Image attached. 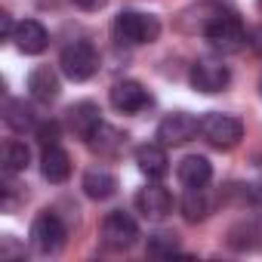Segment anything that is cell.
<instances>
[{"label":"cell","mask_w":262,"mask_h":262,"mask_svg":"<svg viewBox=\"0 0 262 262\" xmlns=\"http://www.w3.org/2000/svg\"><path fill=\"white\" fill-rule=\"evenodd\" d=\"M161 34V22L151 13H136L126 10L114 19V40L123 47H142V43H155Z\"/></svg>","instance_id":"obj_1"},{"label":"cell","mask_w":262,"mask_h":262,"mask_svg":"<svg viewBox=\"0 0 262 262\" xmlns=\"http://www.w3.org/2000/svg\"><path fill=\"white\" fill-rule=\"evenodd\" d=\"M204 34H207L210 47H213L216 53H222V56L241 53V50L250 43V37H247V31H244V22H241L231 10H219V13L213 16V22L207 25Z\"/></svg>","instance_id":"obj_2"},{"label":"cell","mask_w":262,"mask_h":262,"mask_svg":"<svg viewBox=\"0 0 262 262\" xmlns=\"http://www.w3.org/2000/svg\"><path fill=\"white\" fill-rule=\"evenodd\" d=\"M59 68H62V74H65L68 80L83 83V80H90V77L99 71V50H96L90 40H74V43H68V47L62 50Z\"/></svg>","instance_id":"obj_3"},{"label":"cell","mask_w":262,"mask_h":262,"mask_svg":"<svg viewBox=\"0 0 262 262\" xmlns=\"http://www.w3.org/2000/svg\"><path fill=\"white\" fill-rule=\"evenodd\" d=\"M201 136L213 145V148H234L241 139H244V123L231 114H222V111H210L201 117Z\"/></svg>","instance_id":"obj_4"},{"label":"cell","mask_w":262,"mask_h":262,"mask_svg":"<svg viewBox=\"0 0 262 262\" xmlns=\"http://www.w3.org/2000/svg\"><path fill=\"white\" fill-rule=\"evenodd\" d=\"M188 80L198 93L204 96H213V93H222L228 83H231V68L222 62V59H213V56H201L194 59L191 71H188Z\"/></svg>","instance_id":"obj_5"},{"label":"cell","mask_w":262,"mask_h":262,"mask_svg":"<svg viewBox=\"0 0 262 262\" xmlns=\"http://www.w3.org/2000/svg\"><path fill=\"white\" fill-rule=\"evenodd\" d=\"M65 237H68L65 222H62L56 213H50V210H43V213L31 222V247H34L37 253H43V256L59 253V250L65 247Z\"/></svg>","instance_id":"obj_6"},{"label":"cell","mask_w":262,"mask_h":262,"mask_svg":"<svg viewBox=\"0 0 262 262\" xmlns=\"http://www.w3.org/2000/svg\"><path fill=\"white\" fill-rule=\"evenodd\" d=\"M136 241H139V225H136V219L129 213L114 210V213L105 216V222H102V244L108 250H129Z\"/></svg>","instance_id":"obj_7"},{"label":"cell","mask_w":262,"mask_h":262,"mask_svg":"<svg viewBox=\"0 0 262 262\" xmlns=\"http://www.w3.org/2000/svg\"><path fill=\"white\" fill-rule=\"evenodd\" d=\"M201 133V120L188 111H173L158 123V142L161 145H185Z\"/></svg>","instance_id":"obj_8"},{"label":"cell","mask_w":262,"mask_h":262,"mask_svg":"<svg viewBox=\"0 0 262 262\" xmlns=\"http://www.w3.org/2000/svg\"><path fill=\"white\" fill-rule=\"evenodd\" d=\"M111 105L120 114H139L151 105V93L139 80H117L111 86Z\"/></svg>","instance_id":"obj_9"},{"label":"cell","mask_w":262,"mask_h":262,"mask_svg":"<svg viewBox=\"0 0 262 262\" xmlns=\"http://www.w3.org/2000/svg\"><path fill=\"white\" fill-rule=\"evenodd\" d=\"M136 210L145 216V219H151V222H161V219H167L170 213H173V194L164 188V185H145L139 194H136Z\"/></svg>","instance_id":"obj_10"},{"label":"cell","mask_w":262,"mask_h":262,"mask_svg":"<svg viewBox=\"0 0 262 262\" xmlns=\"http://www.w3.org/2000/svg\"><path fill=\"white\" fill-rule=\"evenodd\" d=\"M102 123H105L102 120V108L96 102H90V99H83V102H77V105L68 108V126H71V133L77 139H83V142L96 133Z\"/></svg>","instance_id":"obj_11"},{"label":"cell","mask_w":262,"mask_h":262,"mask_svg":"<svg viewBox=\"0 0 262 262\" xmlns=\"http://www.w3.org/2000/svg\"><path fill=\"white\" fill-rule=\"evenodd\" d=\"M13 43L19 53L25 56H37L50 47V31L37 22V19H22L16 22V31H13Z\"/></svg>","instance_id":"obj_12"},{"label":"cell","mask_w":262,"mask_h":262,"mask_svg":"<svg viewBox=\"0 0 262 262\" xmlns=\"http://www.w3.org/2000/svg\"><path fill=\"white\" fill-rule=\"evenodd\" d=\"M136 164L148 179H164L170 173V158H167V145L161 142H145L136 148Z\"/></svg>","instance_id":"obj_13"},{"label":"cell","mask_w":262,"mask_h":262,"mask_svg":"<svg viewBox=\"0 0 262 262\" xmlns=\"http://www.w3.org/2000/svg\"><path fill=\"white\" fill-rule=\"evenodd\" d=\"M176 176H179V182L185 188H207L210 179H213V164L207 158H201V155H188V158L179 161Z\"/></svg>","instance_id":"obj_14"},{"label":"cell","mask_w":262,"mask_h":262,"mask_svg":"<svg viewBox=\"0 0 262 262\" xmlns=\"http://www.w3.org/2000/svg\"><path fill=\"white\" fill-rule=\"evenodd\" d=\"M28 93H31V99H37V102H56L59 99V93H62V86H59V74L50 68V65H40V68H34L31 74H28Z\"/></svg>","instance_id":"obj_15"},{"label":"cell","mask_w":262,"mask_h":262,"mask_svg":"<svg viewBox=\"0 0 262 262\" xmlns=\"http://www.w3.org/2000/svg\"><path fill=\"white\" fill-rule=\"evenodd\" d=\"M40 173H43L47 182L62 185V182L71 176V158H68V151L59 148V145L43 148V155H40Z\"/></svg>","instance_id":"obj_16"},{"label":"cell","mask_w":262,"mask_h":262,"mask_svg":"<svg viewBox=\"0 0 262 262\" xmlns=\"http://www.w3.org/2000/svg\"><path fill=\"white\" fill-rule=\"evenodd\" d=\"M117 191V176L108 167H90L83 173V194L90 201H108Z\"/></svg>","instance_id":"obj_17"},{"label":"cell","mask_w":262,"mask_h":262,"mask_svg":"<svg viewBox=\"0 0 262 262\" xmlns=\"http://www.w3.org/2000/svg\"><path fill=\"white\" fill-rule=\"evenodd\" d=\"M4 120H7V126L13 129V133H28V129H37V123H40L37 114H34V108L25 99H7Z\"/></svg>","instance_id":"obj_18"},{"label":"cell","mask_w":262,"mask_h":262,"mask_svg":"<svg viewBox=\"0 0 262 262\" xmlns=\"http://www.w3.org/2000/svg\"><path fill=\"white\" fill-rule=\"evenodd\" d=\"M179 210L188 222H204L210 213H213V204L207 198V188H185L182 201H179Z\"/></svg>","instance_id":"obj_19"},{"label":"cell","mask_w":262,"mask_h":262,"mask_svg":"<svg viewBox=\"0 0 262 262\" xmlns=\"http://www.w3.org/2000/svg\"><path fill=\"white\" fill-rule=\"evenodd\" d=\"M86 145L93 148V151H99V155H117L123 145H126V136L123 133H117V129L114 126H108V123H102L99 129H96V133L86 139Z\"/></svg>","instance_id":"obj_20"},{"label":"cell","mask_w":262,"mask_h":262,"mask_svg":"<svg viewBox=\"0 0 262 262\" xmlns=\"http://www.w3.org/2000/svg\"><path fill=\"white\" fill-rule=\"evenodd\" d=\"M31 164V151L22 139H7L4 142V170L7 176H16V173H25Z\"/></svg>","instance_id":"obj_21"},{"label":"cell","mask_w":262,"mask_h":262,"mask_svg":"<svg viewBox=\"0 0 262 262\" xmlns=\"http://www.w3.org/2000/svg\"><path fill=\"white\" fill-rule=\"evenodd\" d=\"M176 250H179L176 234L158 231V234H151V237H148V253H151V256H173Z\"/></svg>","instance_id":"obj_22"},{"label":"cell","mask_w":262,"mask_h":262,"mask_svg":"<svg viewBox=\"0 0 262 262\" xmlns=\"http://www.w3.org/2000/svg\"><path fill=\"white\" fill-rule=\"evenodd\" d=\"M37 142L43 145V148H50V145H59V123L56 120H43V123H37Z\"/></svg>","instance_id":"obj_23"},{"label":"cell","mask_w":262,"mask_h":262,"mask_svg":"<svg viewBox=\"0 0 262 262\" xmlns=\"http://www.w3.org/2000/svg\"><path fill=\"white\" fill-rule=\"evenodd\" d=\"M0 256H25V247L19 250V247L13 244V237L7 234V237H4V247H0Z\"/></svg>","instance_id":"obj_24"},{"label":"cell","mask_w":262,"mask_h":262,"mask_svg":"<svg viewBox=\"0 0 262 262\" xmlns=\"http://www.w3.org/2000/svg\"><path fill=\"white\" fill-rule=\"evenodd\" d=\"M74 7H80V10H86V13H96V10H102L108 0H71Z\"/></svg>","instance_id":"obj_25"},{"label":"cell","mask_w":262,"mask_h":262,"mask_svg":"<svg viewBox=\"0 0 262 262\" xmlns=\"http://www.w3.org/2000/svg\"><path fill=\"white\" fill-rule=\"evenodd\" d=\"M250 47H253V53L262 59V25H259V28H253V34H250Z\"/></svg>","instance_id":"obj_26"},{"label":"cell","mask_w":262,"mask_h":262,"mask_svg":"<svg viewBox=\"0 0 262 262\" xmlns=\"http://www.w3.org/2000/svg\"><path fill=\"white\" fill-rule=\"evenodd\" d=\"M0 25H4V40H13V31H16V25H13L10 13H0Z\"/></svg>","instance_id":"obj_27"},{"label":"cell","mask_w":262,"mask_h":262,"mask_svg":"<svg viewBox=\"0 0 262 262\" xmlns=\"http://www.w3.org/2000/svg\"><path fill=\"white\" fill-rule=\"evenodd\" d=\"M256 4H259V10H262V0H256Z\"/></svg>","instance_id":"obj_28"},{"label":"cell","mask_w":262,"mask_h":262,"mask_svg":"<svg viewBox=\"0 0 262 262\" xmlns=\"http://www.w3.org/2000/svg\"><path fill=\"white\" fill-rule=\"evenodd\" d=\"M259 90H262V83H259Z\"/></svg>","instance_id":"obj_29"}]
</instances>
